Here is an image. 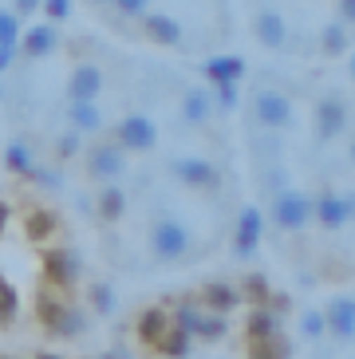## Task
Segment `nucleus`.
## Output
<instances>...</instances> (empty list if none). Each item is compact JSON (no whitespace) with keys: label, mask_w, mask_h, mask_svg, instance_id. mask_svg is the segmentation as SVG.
Listing matches in <instances>:
<instances>
[{"label":"nucleus","mask_w":355,"mask_h":359,"mask_svg":"<svg viewBox=\"0 0 355 359\" xmlns=\"http://www.w3.org/2000/svg\"><path fill=\"white\" fill-rule=\"evenodd\" d=\"M154 249H158V257H182L186 253V233L178 229V225H158Z\"/></svg>","instance_id":"2"},{"label":"nucleus","mask_w":355,"mask_h":359,"mask_svg":"<svg viewBox=\"0 0 355 359\" xmlns=\"http://www.w3.org/2000/svg\"><path fill=\"white\" fill-rule=\"evenodd\" d=\"M8 217H12V210H8V205H4V201H0V233L8 229Z\"/></svg>","instance_id":"8"},{"label":"nucleus","mask_w":355,"mask_h":359,"mask_svg":"<svg viewBox=\"0 0 355 359\" xmlns=\"http://www.w3.org/2000/svg\"><path fill=\"white\" fill-rule=\"evenodd\" d=\"M28 229H32V237H36V241H43V237H52V233H55V222L48 217V213H32Z\"/></svg>","instance_id":"4"},{"label":"nucleus","mask_w":355,"mask_h":359,"mask_svg":"<svg viewBox=\"0 0 355 359\" xmlns=\"http://www.w3.org/2000/svg\"><path fill=\"white\" fill-rule=\"evenodd\" d=\"M43 273H48V280H52L55 288H67L79 276V264H75V257L67 253V249H55V253L43 257Z\"/></svg>","instance_id":"1"},{"label":"nucleus","mask_w":355,"mask_h":359,"mask_svg":"<svg viewBox=\"0 0 355 359\" xmlns=\"http://www.w3.org/2000/svg\"><path fill=\"white\" fill-rule=\"evenodd\" d=\"M40 359H55V355H40Z\"/></svg>","instance_id":"9"},{"label":"nucleus","mask_w":355,"mask_h":359,"mask_svg":"<svg viewBox=\"0 0 355 359\" xmlns=\"http://www.w3.org/2000/svg\"><path fill=\"white\" fill-rule=\"evenodd\" d=\"M332 324H335V332H344V336H351V332H355V304L340 300V304L332 308Z\"/></svg>","instance_id":"3"},{"label":"nucleus","mask_w":355,"mask_h":359,"mask_svg":"<svg viewBox=\"0 0 355 359\" xmlns=\"http://www.w3.org/2000/svg\"><path fill=\"white\" fill-rule=\"evenodd\" d=\"M12 40H16V20L0 16V48H12Z\"/></svg>","instance_id":"6"},{"label":"nucleus","mask_w":355,"mask_h":359,"mask_svg":"<svg viewBox=\"0 0 355 359\" xmlns=\"http://www.w3.org/2000/svg\"><path fill=\"white\" fill-rule=\"evenodd\" d=\"M8 162H12V170H28V154H24L20 147L8 150Z\"/></svg>","instance_id":"7"},{"label":"nucleus","mask_w":355,"mask_h":359,"mask_svg":"<svg viewBox=\"0 0 355 359\" xmlns=\"http://www.w3.org/2000/svg\"><path fill=\"white\" fill-rule=\"evenodd\" d=\"M12 316H16V292L0 280V324H8Z\"/></svg>","instance_id":"5"}]
</instances>
